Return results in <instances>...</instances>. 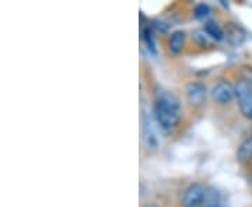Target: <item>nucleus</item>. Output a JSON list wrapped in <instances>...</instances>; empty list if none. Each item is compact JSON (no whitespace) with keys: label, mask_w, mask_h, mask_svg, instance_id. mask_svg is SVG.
<instances>
[{"label":"nucleus","mask_w":252,"mask_h":207,"mask_svg":"<svg viewBox=\"0 0 252 207\" xmlns=\"http://www.w3.org/2000/svg\"><path fill=\"white\" fill-rule=\"evenodd\" d=\"M154 117L162 129H174L180 122V99L171 91L160 90L154 104Z\"/></svg>","instance_id":"1"},{"label":"nucleus","mask_w":252,"mask_h":207,"mask_svg":"<svg viewBox=\"0 0 252 207\" xmlns=\"http://www.w3.org/2000/svg\"><path fill=\"white\" fill-rule=\"evenodd\" d=\"M235 98L238 101L240 109L244 117L252 119V86L244 79L238 80L234 84Z\"/></svg>","instance_id":"2"},{"label":"nucleus","mask_w":252,"mask_h":207,"mask_svg":"<svg viewBox=\"0 0 252 207\" xmlns=\"http://www.w3.org/2000/svg\"><path fill=\"white\" fill-rule=\"evenodd\" d=\"M212 97L219 104H228L235 97L234 86L227 80H220L212 89Z\"/></svg>","instance_id":"3"},{"label":"nucleus","mask_w":252,"mask_h":207,"mask_svg":"<svg viewBox=\"0 0 252 207\" xmlns=\"http://www.w3.org/2000/svg\"><path fill=\"white\" fill-rule=\"evenodd\" d=\"M205 188L200 183H192L187 188L182 196V206L184 207H200L203 199Z\"/></svg>","instance_id":"4"},{"label":"nucleus","mask_w":252,"mask_h":207,"mask_svg":"<svg viewBox=\"0 0 252 207\" xmlns=\"http://www.w3.org/2000/svg\"><path fill=\"white\" fill-rule=\"evenodd\" d=\"M207 95L206 86L200 81H192L187 86V97L192 105H202Z\"/></svg>","instance_id":"5"},{"label":"nucleus","mask_w":252,"mask_h":207,"mask_svg":"<svg viewBox=\"0 0 252 207\" xmlns=\"http://www.w3.org/2000/svg\"><path fill=\"white\" fill-rule=\"evenodd\" d=\"M224 35L227 38V41L234 46L243 45V42L245 41V32H244V30L238 24H234V23H228L225 26Z\"/></svg>","instance_id":"6"},{"label":"nucleus","mask_w":252,"mask_h":207,"mask_svg":"<svg viewBox=\"0 0 252 207\" xmlns=\"http://www.w3.org/2000/svg\"><path fill=\"white\" fill-rule=\"evenodd\" d=\"M220 200H221L220 192L215 186H206L200 207H219L220 206Z\"/></svg>","instance_id":"7"},{"label":"nucleus","mask_w":252,"mask_h":207,"mask_svg":"<svg viewBox=\"0 0 252 207\" xmlns=\"http://www.w3.org/2000/svg\"><path fill=\"white\" fill-rule=\"evenodd\" d=\"M185 45V32L184 31H174L168 41V49L172 54H180Z\"/></svg>","instance_id":"8"},{"label":"nucleus","mask_w":252,"mask_h":207,"mask_svg":"<svg viewBox=\"0 0 252 207\" xmlns=\"http://www.w3.org/2000/svg\"><path fill=\"white\" fill-rule=\"evenodd\" d=\"M205 32L207 34V36H210L215 41H221L225 36L224 30L215 21H207L206 26H205Z\"/></svg>","instance_id":"9"},{"label":"nucleus","mask_w":252,"mask_h":207,"mask_svg":"<svg viewBox=\"0 0 252 207\" xmlns=\"http://www.w3.org/2000/svg\"><path fill=\"white\" fill-rule=\"evenodd\" d=\"M237 155H238L240 161H245V160L250 158V155H252V137L247 139V140L238 147V153H237Z\"/></svg>","instance_id":"10"},{"label":"nucleus","mask_w":252,"mask_h":207,"mask_svg":"<svg viewBox=\"0 0 252 207\" xmlns=\"http://www.w3.org/2000/svg\"><path fill=\"white\" fill-rule=\"evenodd\" d=\"M143 39L147 45V49L153 54H157V48H156V41H154V35L153 31L150 28H144L143 30Z\"/></svg>","instance_id":"11"},{"label":"nucleus","mask_w":252,"mask_h":207,"mask_svg":"<svg viewBox=\"0 0 252 207\" xmlns=\"http://www.w3.org/2000/svg\"><path fill=\"white\" fill-rule=\"evenodd\" d=\"M195 17L196 18H205L207 17L209 14H210V7H209V4L206 3H199L196 4V7H195Z\"/></svg>","instance_id":"12"},{"label":"nucleus","mask_w":252,"mask_h":207,"mask_svg":"<svg viewBox=\"0 0 252 207\" xmlns=\"http://www.w3.org/2000/svg\"><path fill=\"white\" fill-rule=\"evenodd\" d=\"M241 76L245 81H248L252 86V66H244L241 69Z\"/></svg>","instance_id":"13"},{"label":"nucleus","mask_w":252,"mask_h":207,"mask_svg":"<svg viewBox=\"0 0 252 207\" xmlns=\"http://www.w3.org/2000/svg\"><path fill=\"white\" fill-rule=\"evenodd\" d=\"M144 207H157V206H156V205H146Z\"/></svg>","instance_id":"14"}]
</instances>
